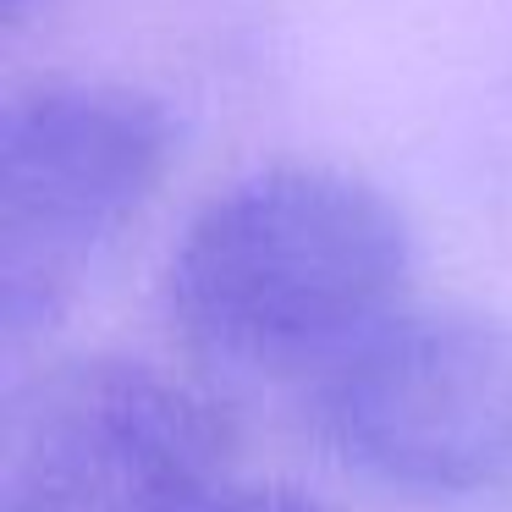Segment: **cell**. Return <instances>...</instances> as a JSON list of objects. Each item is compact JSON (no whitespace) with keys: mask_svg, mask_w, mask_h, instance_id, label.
I'll use <instances>...</instances> for the list:
<instances>
[{"mask_svg":"<svg viewBox=\"0 0 512 512\" xmlns=\"http://www.w3.org/2000/svg\"><path fill=\"white\" fill-rule=\"evenodd\" d=\"M160 298L199 364L309 391L413 303V232L358 171L270 160L188 215Z\"/></svg>","mask_w":512,"mask_h":512,"instance_id":"6da1fadb","label":"cell"},{"mask_svg":"<svg viewBox=\"0 0 512 512\" xmlns=\"http://www.w3.org/2000/svg\"><path fill=\"white\" fill-rule=\"evenodd\" d=\"M171 116L105 78L28 83L0 111V336H50L171 171Z\"/></svg>","mask_w":512,"mask_h":512,"instance_id":"7a4b0ae2","label":"cell"},{"mask_svg":"<svg viewBox=\"0 0 512 512\" xmlns=\"http://www.w3.org/2000/svg\"><path fill=\"white\" fill-rule=\"evenodd\" d=\"M232 463L221 402L149 358H50L0 408V512H204Z\"/></svg>","mask_w":512,"mask_h":512,"instance_id":"3957f363","label":"cell"},{"mask_svg":"<svg viewBox=\"0 0 512 512\" xmlns=\"http://www.w3.org/2000/svg\"><path fill=\"white\" fill-rule=\"evenodd\" d=\"M303 397L320 441L386 490L452 501L512 479V325L490 309L408 303Z\"/></svg>","mask_w":512,"mask_h":512,"instance_id":"277c9868","label":"cell"},{"mask_svg":"<svg viewBox=\"0 0 512 512\" xmlns=\"http://www.w3.org/2000/svg\"><path fill=\"white\" fill-rule=\"evenodd\" d=\"M204 512H331V507L314 501L309 490H298V485H232Z\"/></svg>","mask_w":512,"mask_h":512,"instance_id":"5b68a950","label":"cell"}]
</instances>
